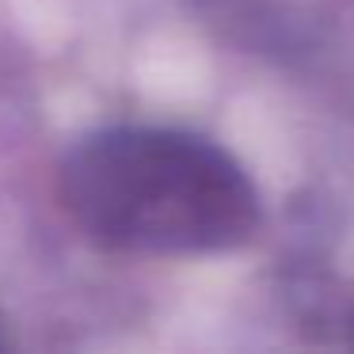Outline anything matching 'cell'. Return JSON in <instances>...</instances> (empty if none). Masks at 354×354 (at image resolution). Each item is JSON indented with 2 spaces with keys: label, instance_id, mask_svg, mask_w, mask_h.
<instances>
[{
  "label": "cell",
  "instance_id": "obj_1",
  "mask_svg": "<svg viewBox=\"0 0 354 354\" xmlns=\"http://www.w3.org/2000/svg\"><path fill=\"white\" fill-rule=\"evenodd\" d=\"M57 198L88 240L130 255H209L244 244L259 194L221 145L160 126H111L69 149Z\"/></svg>",
  "mask_w": 354,
  "mask_h": 354
},
{
  "label": "cell",
  "instance_id": "obj_2",
  "mask_svg": "<svg viewBox=\"0 0 354 354\" xmlns=\"http://www.w3.org/2000/svg\"><path fill=\"white\" fill-rule=\"evenodd\" d=\"M4 343H8V339H4V324H0V346H4Z\"/></svg>",
  "mask_w": 354,
  "mask_h": 354
}]
</instances>
